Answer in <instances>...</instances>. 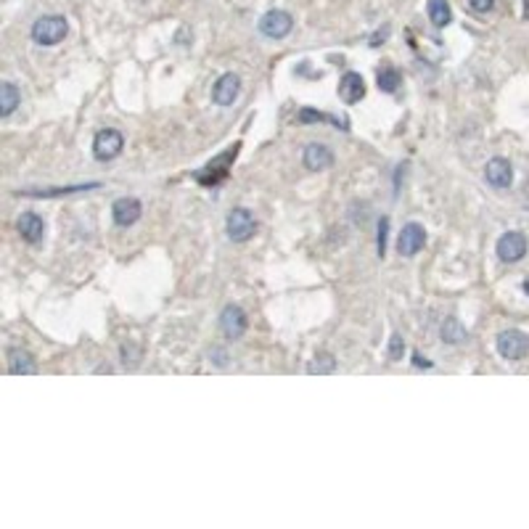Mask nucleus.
Returning a JSON list of instances; mask_svg holds the SVG:
<instances>
[{
	"label": "nucleus",
	"instance_id": "obj_11",
	"mask_svg": "<svg viewBox=\"0 0 529 529\" xmlns=\"http://www.w3.org/2000/svg\"><path fill=\"white\" fill-rule=\"evenodd\" d=\"M249 329V318L246 312L239 307V305H228V307L220 312V331L228 336V339H241Z\"/></svg>",
	"mask_w": 529,
	"mask_h": 529
},
{
	"label": "nucleus",
	"instance_id": "obj_5",
	"mask_svg": "<svg viewBox=\"0 0 529 529\" xmlns=\"http://www.w3.org/2000/svg\"><path fill=\"white\" fill-rule=\"evenodd\" d=\"M291 30H294V16L289 11L273 8L260 19V32L270 40H283Z\"/></svg>",
	"mask_w": 529,
	"mask_h": 529
},
{
	"label": "nucleus",
	"instance_id": "obj_7",
	"mask_svg": "<svg viewBox=\"0 0 529 529\" xmlns=\"http://www.w3.org/2000/svg\"><path fill=\"white\" fill-rule=\"evenodd\" d=\"M239 149H241V143H233V146H230L225 154H220V157H217L215 161H210V164H207V167H204V170L196 175V180H199V183H204V186H217V183H220V180L228 175L230 161L239 157Z\"/></svg>",
	"mask_w": 529,
	"mask_h": 529
},
{
	"label": "nucleus",
	"instance_id": "obj_22",
	"mask_svg": "<svg viewBox=\"0 0 529 529\" xmlns=\"http://www.w3.org/2000/svg\"><path fill=\"white\" fill-rule=\"evenodd\" d=\"M309 373H334L336 370V358L331 352H320L315 355V360L309 363Z\"/></svg>",
	"mask_w": 529,
	"mask_h": 529
},
{
	"label": "nucleus",
	"instance_id": "obj_23",
	"mask_svg": "<svg viewBox=\"0 0 529 529\" xmlns=\"http://www.w3.org/2000/svg\"><path fill=\"white\" fill-rule=\"evenodd\" d=\"M300 122H331V125H336V127H344L347 122L344 120H336V117H331V114H320V111H312V109H302L300 111ZM347 130V127H344Z\"/></svg>",
	"mask_w": 529,
	"mask_h": 529
},
{
	"label": "nucleus",
	"instance_id": "obj_10",
	"mask_svg": "<svg viewBox=\"0 0 529 529\" xmlns=\"http://www.w3.org/2000/svg\"><path fill=\"white\" fill-rule=\"evenodd\" d=\"M140 215H143V204L135 196H122V199H117L111 204V220H114V225H120V228L135 225L140 220Z\"/></svg>",
	"mask_w": 529,
	"mask_h": 529
},
{
	"label": "nucleus",
	"instance_id": "obj_28",
	"mask_svg": "<svg viewBox=\"0 0 529 529\" xmlns=\"http://www.w3.org/2000/svg\"><path fill=\"white\" fill-rule=\"evenodd\" d=\"M521 289H524V294L529 297V278H524V283H521Z\"/></svg>",
	"mask_w": 529,
	"mask_h": 529
},
{
	"label": "nucleus",
	"instance_id": "obj_17",
	"mask_svg": "<svg viewBox=\"0 0 529 529\" xmlns=\"http://www.w3.org/2000/svg\"><path fill=\"white\" fill-rule=\"evenodd\" d=\"M21 106V93L13 82H3L0 85V117L8 120L13 111Z\"/></svg>",
	"mask_w": 529,
	"mask_h": 529
},
{
	"label": "nucleus",
	"instance_id": "obj_12",
	"mask_svg": "<svg viewBox=\"0 0 529 529\" xmlns=\"http://www.w3.org/2000/svg\"><path fill=\"white\" fill-rule=\"evenodd\" d=\"M484 180L498 190L511 188V183H513V167H511V161L503 159V157L489 159L487 164H484Z\"/></svg>",
	"mask_w": 529,
	"mask_h": 529
},
{
	"label": "nucleus",
	"instance_id": "obj_19",
	"mask_svg": "<svg viewBox=\"0 0 529 529\" xmlns=\"http://www.w3.org/2000/svg\"><path fill=\"white\" fill-rule=\"evenodd\" d=\"M442 341H448V344H463V341H469V331L460 326L458 318H448L442 323Z\"/></svg>",
	"mask_w": 529,
	"mask_h": 529
},
{
	"label": "nucleus",
	"instance_id": "obj_9",
	"mask_svg": "<svg viewBox=\"0 0 529 529\" xmlns=\"http://www.w3.org/2000/svg\"><path fill=\"white\" fill-rule=\"evenodd\" d=\"M239 93H241V77L239 74H233V72L220 74L217 82L212 85V101H215L217 106H222V109L233 106L236 98H239Z\"/></svg>",
	"mask_w": 529,
	"mask_h": 529
},
{
	"label": "nucleus",
	"instance_id": "obj_16",
	"mask_svg": "<svg viewBox=\"0 0 529 529\" xmlns=\"http://www.w3.org/2000/svg\"><path fill=\"white\" fill-rule=\"evenodd\" d=\"M8 373H13V376H32V373H38V363H35V358H32L27 350H21V347H11L8 350Z\"/></svg>",
	"mask_w": 529,
	"mask_h": 529
},
{
	"label": "nucleus",
	"instance_id": "obj_2",
	"mask_svg": "<svg viewBox=\"0 0 529 529\" xmlns=\"http://www.w3.org/2000/svg\"><path fill=\"white\" fill-rule=\"evenodd\" d=\"M495 347H498V355L508 363H519V360L527 358L529 352V336L519 329H506L498 334L495 339Z\"/></svg>",
	"mask_w": 529,
	"mask_h": 529
},
{
	"label": "nucleus",
	"instance_id": "obj_4",
	"mask_svg": "<svg viewBox=\"0 0 529 529\" xmlns=\"http://www.w3.org/2000/svg\"><path fill=\"white\" fill-rule=\"evenodd\" d=\"M125 149V138H122L120 130L114 127H106V130H98L96 138H93V157L98 161H111L117 159Z\"/></svg>",
	"mask_w": 529,
	"mask_h": 529
},
{
	"label": "nucleus",
	"instance_id": "obj_15",
	"mask_svg": "<svg viewBox=\"0 0 529 529\" xmlns=\"http://www.w3.org/2000/svg\"><path fill=\"white\" fill-rule=\"evenodd\" d=\"M363 96H365V80L358 72H347L339 80V98L344 103H358Z\"/></svg>",
	"mask_w": 529,
	"mask_h": 529
},
{
	"label": "nucleus",
	"instance_id": "obj_3",
	"mask_svg": "<svg viewBox=\"0 0 529 529\" xmlns=\"http://www.w3.org/2000/svg\"><path fill=\"white\" fill-rule=\"evenodd\" d=\"M225 230H228V239L236 241V244H244L249 241L254 233H257V220L246 207H236V210L228 212V220H225Z\"/></svg>",
	"mask_w": 529,
	"mask_h": 529
},
{
	"label": "nucleus",
	"instance_id": "obj_24",
	"mask_svg": "<svg viewBox=\"0 0 529 529\" xmlns=\"http://www.w3.org/2000/svg\"><path fill=\"white\" fill-rule=\"evenodd\" d=\"M402 355H405V339L399 334H392L389 347H387V360L397 363V360H402Z\"/></svg>",
	"mask_w": 529,
	"mask_h": 529
},
{
	"label": "nucleus",
	"instance_id": "obj_18",
	"mask_svg": "<svg viewBox=\"0 0 529 529\" xmlns=\"http://www.w3.org/2000/svg\"><path fill=\"white\" fill-rule=\"evenodd\" d=\"M426 13H429V21L434 27H448L450 21H453V11H450L448 0H429Z\"/></svg>",
	"mask_w": 529,
	"mask_h": 529
},
{
	"label": "nucleus",
	"instance_id": "obj_1",
	"mask_svg": "<svg viewBox=\"0 0 529 529\" xmlns=\"http://www.w3.org/2000/svg\"><path fill=\"white\" fill-rule=\"evenodd\" d=\"M67 32H69V21H67V16H61V13H45V16L32 21L30 35L38 45L53 48V45H59V42L67 38Z\"/></svg>",
	"mask_w": 529,
	"mask_h": 529
},
{
	"label": "nucleus",
	"instance_id": "obj_29",
	"mask_svg": "<svg viewBox=\"0 0 529 529\" xmlns=\"http://www.w3.org/2000/svg\"><path fill=\"white\" fill-rule=\"evenodd\" d=\"M524 16L529 19V0H524Z\"/></svg>",
	"mask_w": 529,
	"mask_h": 529
},
{
	"label": "nucleus",
	"instance_id": "obj_27",
	"mask_svg": "<svg viewBox=\"0 0 529 529\" xmlns=\"http://www.w3.org/2000/svg\"><path fill=\"white\" fill-rule=\"evenodd\" d=\"M413 363H416V368H431V363H429V360L423 358V355H419V352L413 355Z\"/></svg>",
	"mask_w": 529,
	"mask_h": 529
},
{
	"label": "nucleus",
	"instance_id": "obj_13",
	"mask_svg": "<svg viewBox=\"0 0 529 529\" xmlns=\"http://www.w3.org/2000/svg\"><path fill=\"white\" fill-rule=\"evenodd\" d=\"M302 164L309 172H323L334 164V154H331V149L326 143H307L305 154H302Z\"/></svg>",
	"mask_w": 529,
	"mask_h": 529
},
{
	"label": "nucleus",
	"instance_id": "obj_21",
	"mask_svg": "<svg viewBox=\"0 0 529 529\" xmlns=\"http://www.w3.org/2000/svg\"><path fill=\"white\" fill-rule=\"evenodd\" d=\"M98 188V183H88V186H67V188H45V190H19L21 196H38V199H50V196H67V193H77V190Z\"/></svg>",
	"mask_w": 529,
	"mask_h": 529
},
{
	"label": "nucleus",
	"instance_id": "obj_8",
	"mask_svg": "<svg viewBox=\"0 0 529 529\" xmlns=\"http://www.w3.org/2000/svg\"><path fill=\"white\" fill-rule=\"evenodd\" d=\"M426 244V228L421 222H408L402 225L397 236V251L402 257H416Z\"/></svg>",
	"mask_w": 529,
	"mask_h": 529
},
{
	"label": "nucleus",
	"instance_id": "obj_14",
	"mask_svg": "<svg viewBox=\"0 0 529 529\" xmlns=\"http://www.w3.org/2000/svg\"><path fill=\"white\" fill-rule=\"evenodd\" d=\"M16 230L27 244H40L42 236H45V222L38 212H24L16 220Z\"/></svg>",
	"mask_w": 529,
	"mask_h": 529
},
{
	"label": "nucleus",
	"instance_id": "obj_25",
	"mask_svg": "<svg viewBox=\"0 0 529 529\" xmlns=\"http://www.w3.org/2000/svg\"><path fill=\"white\" fill-rule=\"evenodd\" d=\"M387 233H389V220H387V217H381V222H379V239H376V246H379V257H384V254H387Z\"/></svg>",
	"mask_w": 529,
	"mask_h": 529
},
{
	"label": "nucleus",
	"instance_id": "obj_26",
	"mask_svg": "<svg viewBox=\"0 0 529 529\" xmlns=\"http://www.w3.org/2000/svg\"><path fill=\"white\" fill-rule=\"evenodd\" d=\"M469 8L474 13H489L495 8V0H469Z\"/></svg>",
	"mask_w": 529,
	"mask_h": 529
},
{
	"label": "nucleus",
	"instance_id": "obj_20",
	"mask_svg": "<svg viewBox=\"0 0 529 529\" xmlns=\"http://www.w3.org/2000/svg\"><path fill=\"white\" fill-rule=\"evenodd\" d=\"M376 85H379L381 93H394L402 85V74L394 67H381L379 74H376Z\"/></svg>",
	"mask_w": 529,
	"mask_h": 529
},
{
	"label": "nucleus",
	"instance_id": "obj_6",
	"mask_svg": "<svg viewBox=\"0 0 529 529\" xmlns=\"http://www.w3.org/2000/svg\"><path fill=\"white\" fill-rule=\"evenodd\" d=\"M495 251H498V257L503 262H519L524 260V254H527V236L521 233V230H508V233H503L498 239V244H495Z\"/></svg>",
	"mask_w": 529,
	"mask_h": 529
}]
</instances>
